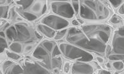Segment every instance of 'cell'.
<instances>
[{"instance_id": "cell-31", "label": "cell", "mask_w": 124, "mask_h": 74, "mask_svg": "<svg viewBox=\"0 0 124 74\" xmlns=\"http://www.w3.org/2000/svg\"><path fill=\"white\" fill-rule=\"evenodd\" d=\"M118 13L121 15H124V3L121 5L119 8L118 9Z\"/></svg>"}, {"instance_id": "cell-26", "label": "cell", "mask_w": 124, "mask_h": 74, "mask_svg": "<svg viewBox=\"0 0 124 74\" xmlns=\"http://www.w3.org/2000/svg\"><path fill=\"white\" fill-rule=\"evenodd\" d=\"M7 55L8 57H10L12 59L15 60H20V58H21L20 55H18V53H15V52H8V51H7Z\"/></svg>"}, {"instance_id": "cell-23", "label": "cell", "mask_w": 124, "mask_h": 74, "mask_svg": "<svg viewBox=\"0 0 124 74\" xmlns=\"http://www.w3.org/2000/svg\"><path fill=\"white\" fill-rule=\"evenodd\" d=\"M9 6H1L0 8V14H1V18H7L8 16V12Z\"/></svg>"}, {"instance_id": "cell-35", "label": "cell", "mask_w": 124, "mask_h": 74, "mask_svg": "<svg viewBox=\"0 0 124 74\" xmlns=\"http://www.w3.org/2000/svg\"><path fill=\"white\" fill-rule=\"evenodd\" d=\"M100 74H111V73L108 70H102L100 71Z\"/></svg>"}, {"instance_id": "cell-18", "label": "cell", "mask_w": 124, "mask_h": 74, "mask_svg": "<svg viewBox=\"0 0 124 74\" xmlns=\"http://www.w3.org/2000/svg\"><path fill=\"white\" fill-rule=\"evenodd\" d=\"M62 60L60 56H59L52 58V60H51V68H52V69H54L56 68H60V67L62 66Z\"/></svg>"}, {"instance_id": "cell-11", "label": "cell", "mask_w": 124, "mask_h": 74, "mask_svg": "<svg viewBox=\"0 0 124 74\" xmlns=\"http://www.w3.org/2000/svg\"><path fill=\"white\" fill-rule=\"evenodd\" d=\"M31 13L37 16H40L43 15L46 11V1H34L32 6L31 8Z\"/></svg>"}, {"instance_id": "cell-37", "label": "cell", "mask_w": 124, "mask_h": 74, "mask_svg": "<svg viewBox=\"0 0 124 74\" xmlns=\"http://www.w3.org/2000/svg\"><path fill=\"white\" fill-rule=\"evenodd\" d=\"M106 67L108 68H111V65H110V63H107L106 65Z\"/></svg>"}, {"instance_id": "cell-17", "label": "cell", "mask_w": 124, "mask_h": 74, "mask_svg": "<svg viewBox=\"0 0 124 74\" xmlns=\"http://www.w3.org/2000/svg\"><path fill=\"white\" fill-rule=\"evenodd\" d=\"M43 47H44L46 50L50 53H52L53 50L54 49V47L56 44L53 42L51 41H48V40H44V42H42V43L41 44Z\"/></svg>"}, {"instance_id": "cell-19", "label": "cell", "mask_w": 124, "mask_h": 74, "mask_svg": "<svg viewBox=\"0 0 124 74\" xmlns=\"http://www.w3.org/2000/svg\"><path fill=\"white\" fill-rule=\"evenodd\" d=\"M34 1H16L15 2L17 5L22 6V10H25L31 5H32Z\"/></svg>"}, {"instance_id": "cell-28", "label": "cell", "mask_w": 124, "mask_h": 74, "mask_svg": "<svg viewBox=\"0 0 124 74\" xmlns=\"http://www.w3.org/2000/svg\"><path fill=\"white\" fill-rule=\"evenodd\" d=\"M61 54H62V53H61L60 50V48H59V47L57 45H56L54 49H53V50L52 53H51L52 58L56 57V56H59Z\"/></svg>"}, {"instance_id": "cell-12", "label": "cell", "mask_w": 124, "mask_h": 74, "mask_svg": "<svg viewBox=\"0 0 124 74\" xmlns=\"http://www.w3.org/2000/svg\"><path fill=\"white\" fill-rule=\"evenodd\" d=\"M37 29L39 32L41 33L48 38H54V36L56 35L55 30H53L52 28H51L49 26H46L45 25H38L37 26Z\"/></svg>"}, {"instance_id": "cell-38", "label": "cell", "mask_w": 124, "mask_h": 74, "mask_svg": "<svg viewBox=\"0 0 124 74\" xmlns=\"http://www.w3.org/2000/svg\"></svg>"}, {"instance_id": "cell-1", "label": "cell", "mask_w": 124, "mask_h": 74, "mask_svg": "<svg viewBox=\"0 0 124 74\" xmlns=\"http://www.w3.org/2000/svg\"><path fill=\"white\" fill-rule=\"evenodd\" d=\"M112 33V28L106 24H89L80 28L68 30L66 40L87 52H93L104 56L107 43Z\"/></svg>"}, {"instance_id": "cell-25", "label": "cell", "mask_w": 124, "mask_h": 74, "mask_svg": "<svg viewBox=\"0 0 124 74\" xmlns=\"http://www.w3.org/2000/svg\"><path fill=\"white\" fill-rule=\"evenodd\" d=\"M72 5L75 11V15H78L80 10V2L79 1H72Z\"/></svg>"}, {"instance_id": "cell-10", "label": "cell", "mask_w": 124, "mask_h": 74, "mask_svg": "<svg viewBox=\"0 0 124 74\" xmlns=\"http://www.w3.org/2000/svg\"><path fill=\"white\" fill-rule=\"evenodd\" d=\"M22 74H51L44 67L36 63L27 62L24 65V73Z\"/></svg>"}, {"instance_id": "cell-13", "label": "cell", "mask_w": 124, "mask_h": 74, "mask_svg": "<svg viewBox=\"0 0 124 74\" xmlns=\"http://www.w3.org/2000/svg\"><path fill=\"white\" fill-rule=\"evenodd\" d=\"M23 73L24 69L20 65L13 64L5 72V74H22Z\"/></svg>"}, {"instance_id": "cell-16", "label": "cell", "mask_w": 124, "mask_h": 74, "mask_svg": "<svg viewBox=\"0 0 124 74\" xmlns=\"http://www.w3.org/2000/svg\"><path fill=\"white\" fill-rule=\"evenodd\" d=\"M10 50L13 52L16 53H20L23 51V46L20 42H13L9 46Z\"/></svg>"}, {"instance_id": "cell-24", "label": "cell", "mask_w": 124, "mask_h": 74, "mask_svg": "<svg viewBox=\"0 0 124 74\" xmlns=\"http://www.w3.org/2000/svg\"><path fill=\"white\" fill-rule=\"evenodd\" d=\"M8 48V42L6 40V37H0V49L1 53L3 52L5 48Z\"/></svg>"}, {"instance_id": "cell-2", "label": "cell", "mask_w": 124, "mask_h": 74, "mask_svg": "<svg viewBox=\"0 0 124 74\" xmlns=\"http://www.w3.org/2000/svg\"><path fill=\"white\" fill-rule=\"evenodd\" d=\"M79 15L87 20H105L111 14L106 1H79Z\"/></svg>"}, {"instance_id": "cell-33", "label": "cell", "mask_w": 124, "mask_h": 74, "mask_svg": "<svg viewBox=\"0 0 124 74\" xmlns=\"http://www.w3.org/2000/svg\"><path fill=\"white\" fill-rule=\"evenodd\" d=\"M96 60H98V62L100 63H104V62H105V60H104V58H103L102 57H101V56H97Z\"/></svg>"}, {"instance_id": "cell-29", "label": "cell", "mask_w": 124, "mask_h": 74, "mask_svg": "<svg viewBox=\"0 0 124 74\" xmlns=\"http://www.w3.org/2000/svg\"><path fill=\"white\" fill-rule=\"evenodd\" d=\"M13 63H12V62L9 61V60H7L5 61L3 63V71L5 72V73L9 69V68L12 66Z\"/></svg>"}, {"instance_id": "cell-5", "label": "cell", "mask_w": 124, "mask_h": 74, "mask_svg": "<svg viewBox=\"0 0 124 74\" xmlns=\"http://www.w3.org/2000/svg\"><path fill=\"white\" fill-rule=\"evenodd\" d=\"M71 1H52L51 3V11L56 15L63 18L70 19L75 15V11Z\"/></svg>"}, {"instance_id": "cell-6", "label": "cell", "mask_w": 124, "mask_h": 74, "mask_svg": "<svg viewBox=\"0 0 124 74\" xmlns=\"http://www.w3.org/2000/svg\"><path fill=\"white\" fill-rule=\"evenodd\" d=\"M41 23L54 30L66 29L70 24L67 19L56 15H49L45 16L41 20Z\"/></svg>"}, {"instance_id": "cell-15", "label": "cell", "mask_w": 124, "mask_h": 74, "mask_svg": "<svg viewBox=\"0 0 124 74\" xmlns=\"http://www.w3.org/2000/svg\"><path fill=\"white\" fill-rule=\"evenodd\" d=\"M17 11H18V13L20 15V16H22L25 19L29 20V21H34L36 19H38V16L34 15L33 13L25 11V10H22V9H18V10H17Z\"/></svg>"}, {"instance_id": "cell-34", "label": "cell", "mask_w": 124, "mask_h": 74, "mask_svg": "<svg viewBox=\"0 0 124 74\" xmlns=\"http://www.w3.org/2000/svg\"><path fill=\"white\" fill-rule=\"evenodd\" d=\"M34 34H35V35L36 36V37H37V38L40 39V40H41V39H42V38H43V36L41 35H40V33H39L37 31H35Z\"/></svg>"}, {"instance_id": "cell-27", "label": "cell", "mask_w": 124, "mask_h": 74, "mask_svg": "<svg viewBox=\"0 0 124 74\" xmlns=\"http://www.w3.org/2000/svg\"><path fill=\"white\" fill-rule=\"evenodd\" d=\"M124 1H121V0H118V1H108V3L111 4V5L113 6V8H119L121 5L124 3Z\"/></svg>"}, {"instance_id": "cell-20", "label": "cell", "mask_w": 124, "mask_h": 74, "mask_svg": "<svg viewBox=\"0 0 124 74\" xmlns=\"http://www.w3.org/2000/svg\"><path fill=\"white\" fill-rule=\"evenodd\" d=\"M112 65L115 69L117 71H122L124 69V62L122 60L114 61L113 62Z\"/></svg>"}, {"instance_id": "cell-14", "label": "cell", "mask_w": 124, "mask_h": 74, "mask_svg": "<svg viewBox=\"0 0 124 74\" xmlns=\"http://www.w3.org/2000/svg\"><path fill=\"white\" fill-rule=\"evenodd\" d=\"M6 37L9 41L15 40L17 35V31L15 26H11L8 28L6 30Z\"/></svg>"}, {"instance_id": "cell-30", "label": "cell", "mask_w": 124, "mask_h": 74, "mask_svg": "<svg viewBox=\"0 0 124 74\" xmlns=\"http://www.w3.org/2000/svg\"><path fill=\"white\" fill-rule=\"evenodd\" d=\"M70 70V63L69 62H65L63 66V71L65 74H69Z\"/></svg>"}, {"instance_id": "cell-7", "label": "cell", "mask_w": 124, "mask_h": 74, "mask_svg": "<svg viewBox=\"0 0 124 74\" xmlns=\"http://www.w3.org/2000/svg\"><path fill=\"white\" fill-rule=\"evenodd\" d=\"M50 52L46 50L41 45H39L33 53V56L38 60H43L47 69H52L51 68V57Z\"/></svg>"}, {"instance_id": "cell-21", "label": "cell", "mask_w": 124, "mask_h": 74, "mask_svg": "<svg viewBox=\"0 0 124 74\" xmlns=\"http://www.w3.org/2000/svg\"><path fill=\"white\" fill-rule=\"evenodd\" d=\"M109 22L113 25H120L122 23V19L116 15H113L109 19Z\"/></svg>"}, {"instance_id": "cell-4", "label": "cell", "mask_w": 124, "mask_h": 74, "mask_svg": "<svg viewBox=\"0 0 124 74\" xmlns=\"http://www.w3.org/2000/svg\"><path fill=\"white\" fill-rule=\"evenodd\" d=\"M58 47L62 54L67 58L81 62H89L93 60V56L91 53L72 44L62 43Z\"/></svg>"}, {"instance_id": "cell-8", "label": "cell", "mask_w": 124, "mask_h": 74, "mask_svg": "<svg viewBox=\"0 0 124 74\" xmlns=\"http://www.w3.org/2000/svg\"><path fill=\"white\" fill-rule=\"evenodd\" d=\"M17 31V35L15 42H26L31 38V34L25 23H16L15 25Z\"/></svg>"}, {"instance_id": "cell-3", "label": "cell", "mask_w": 124, "mask_h": 74, "mask_svg": "<svg viewBox=\"0 0 124 74\" xmlns=\"http://www.w3.org/2000/svg\"><path fill=\"white\" fill-rule=\"evenodd\" d=\"M106 57L111 61L124 60V27H120L114 31L111 50Z\"/></svg>"}, {"instance_id": "cell-22", "label": "cell", "mask_w": 124, "mask_h": 74, "mask_svg": "<svg viewBox=\"0 0 124 74\" xmlns=\"http://www.w3.org/2000/svg\"><path fill=\"white\" fill-rule=\"evenodd\" d=\"M67 32H68V30L67 29H63L59 31L58 32L56 33L55 36L54 37V40H60L63 38L65 36L67 35Z\"/></svg>"}, {"instance_id": "cell-32", "label": "cell", "mask_w": 124, "mask_h": 74, "mask_svg": "<svg viewBox=\"0 0 124 74\" xmlns=\"http://www.w3.org/2000/svg\"><path fill=\"white\" fill-rule=\"evenodd\" d=\"M33 48V45H27V46H25L24 48V52L25 53H27V52H31V50H32Z\"/></svg>"}, {"instance_id": "cell-9", "label": "cell", "mask_w": 124, "mask_h": 74, "mask_svg": "<svg viewBox=\"0 0 124 74\" xmlns=\"http://www.w3.org/2000/svg\"><path fill=\"white\" fill-rule=\"evenodd\" d=\"M94 68L87 62H77L73 64L71 74H93Z\"/></svg>"}, {"instance_id": "cell-36", "label": "cell", "mask_w": 124, "mask_h": 74, "mask_svg": "<svg viewBox=\"0 0 124 74\" xmlns=\"http://www.w3.org/2000/svg\"><path fill=\"white\" fill-rule=\"evenodd\" d=\"M72 24L73 25H74V26H78V25H80V23H79V22H78L77 20H76V19H74V20L72 21Z\"/></svg>"}]
</instances>
